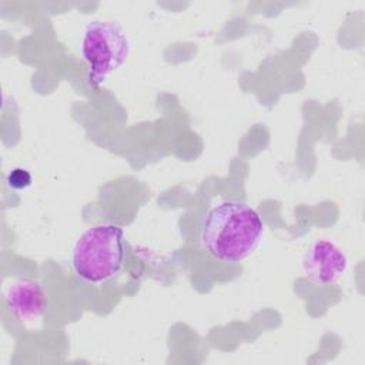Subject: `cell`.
Instances as JSON below:
<instances>
[{
	"instance_id": "1",
	"label": "cell",
	"mask_w": 365,
	"mask_h": 365,
	"mask_svg": "<svg viewBox=\"0 0 365 365\" xmlns=\"http://www.w3.org/2000/svg\"><path fill=\"white\" fill-rule=\"evenodd\" d=\"M264 222L258 212L240 201H222L212 207L202 222L205 251L222 262H241L259 245Z\"/></svg>"
},
{
	"instance_id": "2",
	"label": "cell",
	"mask_w": 365,
	"mask_h": 365,
	"mask_svg": "<svg viewBox=\"0 0 365 365\" xmlns=\"http://www.w3.org/2000/svg\"><path fill=\"white\" fill-rule=\"evenodd\" d=\"M71 262L77 277L101 284L115 277L124 264V232L114 224L87 228L76 241Z\"/></svg>"
},
{
	"instance_id": "3",
	"label": "cell",
	"mask_w": 365,
	"mask_h": 365,
	"mask_svg": "<svg viewBox=\"0 0 365 365\" xmlns=\"http://www.w3.org/2000/svg\"><path fill=\"white\" fill-rule=\"evenodd\" d=\"M130 53L125 30L115 21H90L81 40V54L90 68V81L101 84L113 71L120 68Z\"/></svg>"
},
{
	"instance_id": "4",
	"label": "cell",
	"mask_w": 365,
	"mask_h": 365,
	"mask_svg": "<svg viewBox=\"0 0 365 365\" xmlns=\"http://www.w3.org/2000/svg\"><path fill=\"white\" fill-rule=\"evenodd\" d=\"M348 258L341 247L328 238L315 240L302 261L304 274L317 285L335 284L346 271Z\"/></svg>"
},
{
	"instance_id": "5",
	"label": "cell",
	"mask_w": 365,
	"mask_h": 365,
	"mask_svg": "<svg viewBox=\"0 0 365 365\" xmlns=\"http://www.w3.org/2000/svg\"><path fill=\"white\" fill-rule=\"evenodd\" d=\"M6 301L9 308L26 321L40 318L47 309V295L41 285L33 279H20L10 285Z\"/></svg>"
},
{
	"instance_id": "6",
	"label": "cell",
	"mask_w": 365,
	"mask_h": 365,
	"mask_svg": "<svg viewBox=\"0 0 365 365\" xmlns=\"http://www.w3.org/2000/svg\"><path fill=\"white\" fill-rule=\"evenodd\" d=\"M31 174L29 173V170L23 168V167H16L13 168L9 174H7V178H6V182L7 185L11 188V190H16V191H21V190H26L31 185Z\"/></svg>"
}]
</instances>
